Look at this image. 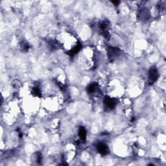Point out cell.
Instances as JSON below:
<instances>
[{
  "instance_id": "12",
  "label": "cell",
  "mask_w": 166,
  "mask_h": 166,
  "mask_svg": "<svg viewBox=\"0 0 166 166\" xmlns=\"http://www.w3.org/2000/svg\"><path fill=\"white\" fill-rule=\"evenodd\" d=\"M36 160H37V162L38 164H40L42 161V154L40 152H38V153L36 154Z\"/></svg>"
},
{
  "instance_id": "11",
  "label": "cell",
  "mask_w": 166,
  "mask_h": 166,
  "mask_svg": "<svg viewBox=\"0 0 166 166\" xmlns=\"http://www.w3.org/2000/svg\"><path fill=\"white\" fill-rule=\"evenodd\" d=\"M33 94L35 95V96L37 97H40L41 96V90L40 88H39V86H35L33 88Z\"/></svg>"
},
{
  "instance_id": "8",
  "label": "cell",
  "mask_w": 166,
  "mask_h": 166,
  "mask_svg": "<svg viewBox=\"0 0 166 166\" xmlns=\"http://www.w3.org/2000/svg\"><path fill=\"white\" fill-rule=\"evenodd\" d=\"M81 48H82V45H81L80 42H79L72 49H71L70 51L68 53V54L71 57L75 56L76 54L78 53L79 51H80Z\"/></svg>"
},
{
  "instance_id": "4",
  "label": "cell",
  "mask_w": 166,
  "mask_h": 166,
  "mask_svg": "<svg viewBox=\"0 0 166 166\" xmlns=\"http://www.w3.org/2000/svg\"><path fill=\"white\" fill-rule=\"evenodd\" d=\"M103 102L105 107H106L107 109L112 110L115 109V107H116L117 104V101L116 99L112 98V97L109 96H106L103 100Z\"/></svg>"
},
{
  "instance_id": "13",
  "label": "cell",
  "mask_w": 166,
  "mask_h": 166,
  "mask_svg": "<svg viewBox=\"0 0 166 166\" xmlns=\"http://www.w3.org/2000/svg\"><path fill=\"white\" fill-rule=\"evenodd\" d=\"M112 3H114V4H115L116 5H117V4H119L120 2V1H113Z\"/></svg>"
},
{
  "instance_id": "7",
  "label": "cell",
  "mask_w": 166,
  "mask_h": 166,
  "mask_svg": "<svg viewBox=\"0 0 166 166\" xmlns=\"http://www.w3.org/2000/svg\"><path fill=\"white\" fill-rule=\"evenodd\" d=\"M99 89V85L96 83L89 84L88 88H87V92L89 94H94Z\"/></svg>"
},
{
  "instance_id": "9",
  "label": "cell",
  "mask_w": 166,
  "mask_h": 166,
  "mask_svg": "<svg viewBox=\"0 0 166 166\" xmlns=\"http://www.w3.org/2000/svg\"><path fill=\"white\" fill-rule=\"evenodd\" d=\"M86 130L84 126H80L79 129V136L83 141H85L86 139Z\"/></svg>"
},
{
  "instance_id": "3",
  "label": "cell",
  "mask_w": 166,
  "mask_h": 166,
  "mask_svg": "<svg viewBox=\"0 0 166 166\" xmlns=\"http://www.w3.org/2000/svg\"><path fill=\"white\" fill-rule=\"evenodd\" d=\"M107 53L109 59L110 60H114L117 57L120 56L121 53H122V51L118 47H109V48L107 49Z\"/></svg>"
},
{
  "instance_id": "2",
  "label": "cell",
  "mask_w": 166,
  "mask_h": 166,
  "mask_svg": "<svg viewBox=\"0 0 166 166\" xmlns=\"http://www.w3.org/2000/svg\"><path fill=\"white\" fill-rule=\"evenodd\" d=\"M159 78V73L158 69L156 66H152L149 72V76H148V79H149V84H152L155 82H156L157 80Z\"/></svg>"
},
{
  "instance_id": "6",
  "label": "cell",
  "mask_w": 166,
  "mask_h": 166,
  "mask_svg": "<svg viewBox=\"0 0 166 166\" xmlns=\"http://www.w3.org/2000/svg\"><path fill=\"white\" fill-rule=\"evenodd\" d=\"M138 17L139 19L143 20V21H147V20L149 19L150 18V14L149 10L147 9H142L140 10V11L139 12Z\"/></svg>"
},
{
  "instance_id": "1",
  "label": "cell",
  "mask_w": 166,
  "mask_h": 166,
  "mask_svg": "<svg viewBox=\"0 0 166 166\" xmlns=\"http://www.w3.org/2000/svg\"><path fill=\"white\" fill-rule=\"evenodd\" d=\"M99 28L105 38H110L109 29H110V22L108 20H102L99 23Z\"/></svg>"
},
{
  "instance_id": "5",
  "label": "cell",
  "mask_w": 166,
  "mask_h": 166,
  "mask_svg": "<svg viewBox=\"0 0 166 166\" xmlns=\"http://www.w3.org/2000/svg\"><path fill=\"white\" fill-rule=\"evenodd\" d=\"M97 151L102 156H105L109 153V148L104 143H99L96 146Z\"/></svg>"
},
{
  "instance_id": "10",
  "label": "cell",
  "mask_w": 166,
  "mask_h": 166,
  "mask_svg": "<svg viewBox=\"0 0 166 166\" xmlns=\"http://www.w3.org/2000/svg\"><path fill=\"white\" fill-rule=\"evenodd\" d=\"M30 45L26 41H23L20 43V49L23 52H27L30 49Z\"/></svg>"
}]
</instances>
